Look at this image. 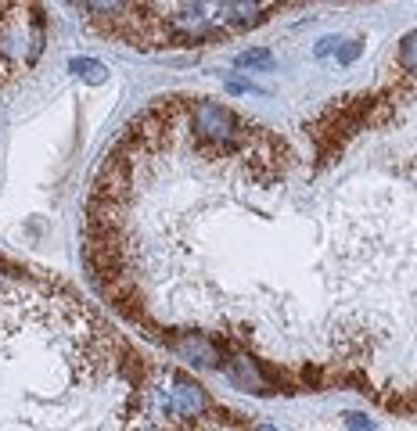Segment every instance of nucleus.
I'll list each match as a JSON object with an SVG mask.
<instances>
[{
    "instance_id": "obj_1",
    "label": "nucleus",
    "mask_w": 417,
    "mask_h": 431,
    "mask_svg": "<svg viewBox=\"0 0 417 431\" xmlns=\"http://www.w3.org/2000/svg\"><path fill=\"white\" fill-rule=\"evenodd\" d=\"M94 291L140 338H205L274 392L352 388L417 413V69L288 137L227 101L162 94L94 173Z\"/></svg>"
},
{
    "instance_id": "obj_2",
    "label": "nucleus",
    "mask_w": 417,
    "mask_h": 431,
    "mask_svg": "<svg viewBox=\"0 0 417 431\" xmlns=\"http://www.w3.org/2000/svg\"><path fill=\"white\" fill-rule=\"evenodd\" d=\"M227 420L187 371L140 356L72 284L0 259V431H213Z\"/></svg>"
},
{
    "instance_id": "obj_3",
    "label": "nucleus",
    "mask_w": 417,
    "mask_h": 431,
    "mask_svg": "<svg viewBox=\"0 0 417 431\" xmlns=\"http://www.w3.org/2000/svg\"><path fill=\"white\" fill-rule=\"evenodd\" d=\"M98 37L144 54L194 51L266 25L320 0H65Z\"/></svg>"
},
{
    "instance_id": "obj_4",
    "label": "nucleus",
    "mask_w": 417,
    "mask_h": 431,
    "mask_svg": "<svg viewBox=\"0 0 417 431\" xmlns=\"http://www.w3.org/2000/svg\"><path fill=\"white\" fill-rule=\"evenodd\" d=\"M47 47V15L40 0H0V86L33 72Z\"/></svg>"
},
{
    "instance_id": "obj_5",
    "label": "nucleus",
    "mask_w": 417,
    "mask_h": 431,
    "mask_svg": "<svg viewBox=\"0 0 417 431\" xmlns=\"http://www.w3.org/2000/svg\"><path fill=\"white\" fill-rule=\"evenodd\" d=\"M69 69H72L79 79H86V83H105V79H108V69L101 65V61H91V58H72Z\"/></svg>"
},
{
    "instance_id": "obj_6",
    "label": "nucleus",
    "mask_w": 417,
    "mask_h": 431,
    "mask_svg": "<svg viewBox=\"0 0 417 431\" xmlns=\"http://www.w3.org/2000/svg\"><path fill=\"white\" fill-rule=\"evenodd\" d=\"M234 65L237 69H270L274 65V54L270 51H245V54L234 58Z\"/></svg>"
},
{
    "instance_id": "obj_7",
    "label": "nucleus",
    "mask_w": 417,
    "mask_h": 431,
    "mask_svg": "<svg viewBox=\"0 0 417 431\" xmlns=\"http://www.w3.org/2000/svg\"><path fill=\"white\" fill-rule=\"evenodd\" d=\"M360 51H364V40H349V44H338V47H335V61H338V65H352V61L360 58Z\"/></svg>"
},
{
    "instance_id": "obj_8",
    "label": "nucleus",
    "mask_w": 417,
    "mask_h": 431,
    "mask_svg": "<svg viewBox=\"0 0 417 431\" xmlns=\"http://www.w3.org/2000/svg\"><path fill=\"white\" fill-rule=\"evenodd\" d=\"M342 424H345L349 431H374V427H378L367 413H352V410H349V413H342Z\"/></svg>"
},
{
    "instance_id": "obj_9",
    "label": "nucleus",
    "mask_w": 417,
    "mask_h": 431,
    "mask_svg": "<svg viewBox=\"0 0 417 431\" xmlns=\"http://www.w3.org/2000/svg\"><path fill=\"white\" fill-rule=\"evenodd\" d=\"M335 47H338V40H335V37H327V40H320V44H317V51H313V54H317V58H327V54H335Z\"/></svg>"
},
{
    "instance_id": "obj_10",
    "label": "nucleus",
    "mask_w": 417,
    "mask_h": 431,
    "mask_svg": "<svg viewBox=\"0 0 417 431\" xmlns=\"http://www.w3.org/2000/svg\"><path fill=\"white\" fill-rule=\"evenodd\" d=\"M245 431H277L274 424H252V427H245Z\"/></svg>"
}]
</instances>
